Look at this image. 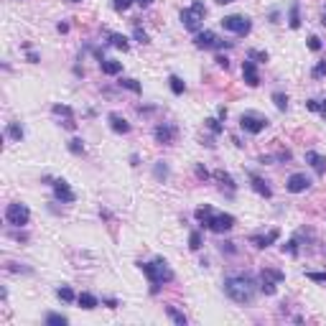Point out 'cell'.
<instances>
[{
  "label": "cell",
  "instance_id": "obj_1",
  "mask_svg": "<svg viewBox=\"0 0 326 326\" xmlns=\"http://www.w3.org/2000/svg\"><path fill=\"white\" fill-rule=\"evenodd\" d=\"M224 293L237 303H252L257 286L250 275H227L224 278Z\"/></svg>",
  "mask_w": 326,
  "mask_h": 326
},
{
  "label": "cell",
  "instance_id": "obj_2",
  "mask_svg": "<svg viewBox=\"0 0 326 326\" xmlns=\"http://www.w3.org/2000/svg\"><path fill=\"white\" fill-rule=\"evenodd\" d=\"M194 217H196V222H201V227H207V230L217 232V234H224V232H230V230L234 227V217H232V214L214 211L209 204L199 207V209L194 211Z\"/></svg>",
  "mask_w": 326,
  "mask_h": 326
},
{
  "label": "cell",
  "instance_id": "obj_3",
  "mask_svg": "<svg viewBox=\"0 0 326 326\" xmlns=\"http://www.w3.org/2000/svg\"><path fill=\"white\" fill-rule=\"evenodd\" d=\"M138 268L145 273V278L151 280V286H153L151 293H158V288L163 283H171L173 280V270H171V265H168L163 257H155L153 263H140Z\"/></svg>",
  "mask_w": 326,
  "mask_h": 326
},
{
  "label": "cell",
  "instance_id": "obj_4",
  "mask_svg": "<svg viewBox=\"0 0 326 326\" xmlns=\"http://www.w3.org/2000/svg\"><path fill=\"white\" fill-rule=\"evenodd\" d=\"M204 16H207L204 3H201V0H194V3H191L189 8L181 10V23H184L186 31L199 33V31H201V23H204Z\"/></svg>",
  "mask_w": 326,
  "mask_h": 326
},
{
  "label": "cell",
  "instance_id": "obj_5",
  "mask_svg": "<svg viewBox=\"0 0 326 326\" xmlns=\"http://www.w3.org/2000/svg\"><path fill=\"white\" fill-rule=\"evenodd\" d=\"M283 280H286V273L283 270H275V268L265 265L263 273H260V290H263L265 296H273L275 293V286L283 283Z\"/></svg>",
  "mask_w": 326,
  "mask_h": 326
},
{
  "label": "cell",
  "instance_id": "obj_6",
  "mask_svg": "<svg viewBox=\"0 0 326 326\" xmlns=\"http://www.w3.org/2000/svg\"><path fill=\"white\" fill-rule=\"evenodd\" d=\"M270 125L268 122V117L263 115H257V112H242V117H240V128L245 133H250V135H260V133Z\"/></svg>",
  "mask_w": 326,
  "mask_h": 326
},
{
  "label": "cell",
  "instance_id": "obj_7",
  "mask_svg": "<svg viewBox=\"0 0 326 326\" xmlns=\"http://www.w3.org/2000/svg\"><path fill=\"white\" fill-rule=\"evenodd\" d=\"M5 219H8V224H13V227H26L28 219H31V211H28L26 204L13 201V204H8V209H5Z\"/></svg>",
  "mask_w": 326,
  "mask_h": 326
},
{
  "label": "cell",
  "instance_id": "obj_8",
  "mask_svg": "<svg viewBox=\"0 0 326 326\" xmlns=\"http://www.w3.org/2000/svg\"><path fill=\"white\" fill-rule=\"evenodd\" d=\"M219 23H222L224 31H232V33H237V36H247L250 28H252V23H250V18H247V16H224Z\"/></svg>",
  "mask_w": 326,
  "mask_h": 326
},
{
  "label": "cell",
  "instance_id": "obj_9",
  "mask_svg": "<svg viewBox=\"0 0 326 326\" xmlns=\"http://www.w3.org/2000/svg\"><path fill=\"white\" fill-rule=\"evenodd\" d=\"M194 46L196 49H230L232 43L230 41H222L217 33H211V31H199L196 38H194Z\"/></svg>",
  "mask_w": 326,
  "mask_h": 326
},
{
  "label": "cell",
  "instance_id": "obj_10",
  "mask_svg": "<svg viewBox=\"0 0 326 326\" xmlns=\"http://www.w3.org/2000/svg\"><path fill=\"white\" fill-rule=\"evenodd\" d=\"M51 186H54V196L59 199V201H64V204H72V201L77 199V194L72 191L69 181H64V178H54Z\"/></svg>",
  "mask_w": 326,
  "mask_h": 326
},
{
  "label": "cell",
  "instance_id": "obj_11",
  "mask_svg": "<svg viewBox=\"0 0 326 326\" xmlns=\"http://www.w3.org/2000/svg\"><path fill=\"white\" fill-rule=\"evenodd\" d=\"M153 135L161 145H171L176 140V135H178V130H176V125H171V122H161V125H155Z\"/></svg>",
  "mask_w": 326,
  "mask_h": 326
},
{
  "label": "cell",
  "instance_id": "obj_12",
  "mask_svg": "<svg viewBox=\"0 0 326 326\" xmlns=\"http://www.w3.org/2000/svg\"><path fill=\"white\" fill-rule=\"evenodd\" d=\"M242 79H245L247 87H257V84H260V74H257L255 59H250V56L242 61Z\"/></svg>",
  "mask_w": 326,
  "mask_h": 326
},
{
  "label": "cell",
  "instance_id": "obj_13",
  "mask_svg": "<svg viewBox=\"0 0 326 326\" xmlns=\"http://www.w3.org/2000/svg\"><path fill=\"white\" fill-rule=\"evenodd\" d=\"M51 112L56 117H64V122L61 125L66 128V130H77V120H74V110L69 107V105H54L51 107Z\"/></svg>",
  "mask_w": 326,
  "mask_h": 326
},
{
  "label": "cell",
  "instance_id": "obj_14",
  "mask_svg": "<svg viewBox=\"0 0 326 326\" xmlns=\"http://www.w3.org/2000/svg\"><path fill=\"white\" fill-rule=\"evenodd\" d=\"M308 186H311V178L306 173H293L286 181V189L290 191V194H301V191H306Z\"/></svg>",
  "mask_w": 326,
  "mask_h": 326
},
{
  "label": "cell",
  "instance_id": "obj_15",
  "mask_svg": "<svg viewBox=\"0 0 326 326\" xmlns=\"http://www.w3.org/2000/svg\"><path fill=\"white\" fill-rule=\"evenodd\" d=\"M278 237H280V232H278V230H270L268 234H250V242H252L255 247H260V250H265V247H270Z\"/></svg>",
  "mask_w": 326,
  "mask_h": 326
},
{
  "label": "cell",
  "instance_id": "obj_16",
  "mask_svg": "<svg viewBox=\"0 0 326 326\" xmlns=\"http://www.w3.org/2000/svg\"><path fill=\"white\" fill-rule=\"evenodd\" d=\"M306 163H311V168L316 171L319 176H324L326 173V158L321 153H316V151H306Z\"/></svg>",
  "mask_w": 326,
  "mask_h": 326
},
{
  "label": "cell",
  "instance_id": "obj_17",
  "mask_svg": "<svg viewBox=\"0 0 326 326\" xmlns=\"http://www.w3.org/2000/svg\"><path fill=\"white\" fill-rule=\"evenodd\" d=\"M107 120H110V128L115 130V133H120V135H125V133H130V122L122 117V115H117V112H110L107 115Z\"/></svg>",
  "mask_w": 326,
  "mask_h": 326
},
{
  "label": "cell",
  "instance_id": "obj_18",
  "mask_svg": "<svg viewBox=\"0 0 326 326\" xmlns=\"http://www.w3.org/2000/svg\"><path fill=\"white\" fill-rule=\"evenodd\" d=\"M247 176H250V181H252V189H255V191H257V194H260V196H265V199H270V196H273V189L268 186V181H265L263 176H257V173H247Z\"/></svg>",
  "mask_w": 326,
  "mask_h": 326
},
{
  "label": "cell",
  "instance_id": "obj_19",
  "mask_svg": "<svg viewBox=\"0 0 326 326\" xmlns=\"http://www.w3.org/2000/svg\"><path fill=\"white\" fill-rule=\"evenodd\" d=\"M99 69H102V74L107 77H115L122 72V61H115V59H102L99 61Z\"/></svg>",
  "mask_w": 326,
  "mask_h": 326
},
{
  "label": "cell",
  "instance_id": "obj_20",
  "mask_svg": "<svg viewBox=\"0 0 326 326\" xmlns=\"http://www.w3.org/2000/svg\"><path fill=\"white\" fill-rule=\"evenodd\" d=\"M77 303L84 308V311H92V308H97L99 306V301H97V296H92V293H79L77 296Z\"/></svg>",
  "mask_w": 326,
  "mask_h": 326
},
{
  "label": "cell",
  "instance_id": "obj_21",
  "mask_svg": "<svg viewBox=\"0 0 326 326\" xmlns=\"http://www.w3.org/2000/svg\"><path fill=\"white\" fill-rule=\"evenodd\" d=\"M288 26L290 28H298L301 26V3H293L288 10Z\"/></svg>",
  "mask_w": 326,
  "mask_h": 326
},
{
  "label": "cell",
  "instance_id": "obj_22",
  "mask_svg": "<svg viewBox=\"0 0 326 326\" xmlns=\"http://www.w3.org/2000/svg\"><path fill=\"white\" fill-rule=\"evenodd\" d=\"M214 178H217L219 184H224V186H227L230 191H234V189H237V184H234V178H232L227 171H222V168H217V171H214Z\"/></svg>",
  "mask_w": 326,
  "mask_h": 326
},
{
  "label": "cell",
  "instance_id": "obj_23",
  "mask_svg": "<svg viewBox=\"0 0 326 326\" xmlns=\"http://www.w3.org/2000/svg\"><path fill=\"white\" fill-rule=\"evenodd\" d=\"M306 110L319 112L321 117H326V99H306Z\"/></svg>",
  "mask_w": 326,
  "mask_h": 326
},
{
  "label": "cell",
  "instance_id": "obj_24",
  "mask_svg": "<svg viewBox=\"0 0 326 326\" xmlns=\"http://www.w3.org/2000/svg\"><path fill=\"white\" fill-rule=\"evenodd\" d=\"M110 46H115V49H122V51H128V49H130V43H128V38L122 36V33H110Z\"/></svg>",
  "mask_w": 326,
  "mask_h": 326
},
{
  "label": "cell",
  "instance_id": "obj_25",
  "mask_svg": "<svg viewBox=\"0 0 326 326\" xmlns=\"http://www.w3.org/2000/svg\"><path fill=\"white\" fill-rule=\"evenodd\" d=\"M168 84H171V92H173V95H184V92H186L184 79H181V77H176V74L168 77Z\"/></svg>",
  "mask_w": 326,
  "mask_h": 326
},
{
  "label": "cell",
  "instance_id": "obj_26",
  "mask_svg": "<svg viewBox=\"0 0 326 326\" xmlns=\"http://www.w3.org/2000/svg\"><path fill=\"white\" fill-rule=\"evenodd\" d=\"M5 133H8V138H13V140H18V143L23 140V128H20L18 122H8V130H5Z\"/></svg>",
  "mask_w": 326,
  "mask_h": 326
},
{
  "label": "cell",
  "instance_id": "obj_27",
  "mask_svg": "<svg viewBox=\"0 0 326 326\" xmlns=\"http://www.w3.org/2000/svg\"><path fill=\"white\" fill-rule=\"evenodd\" d=\"M166 313H168V316H171V319H173L178 326H186V324H189V319H186V316H184V313L178 311V308H173V306H166Z\"/></svg>",
  "mask_w": 326,
  "mask_h": 326
},
{
  "label": "cell",
  "instance_id": "obj_28",
  "mask_svg": "<svg viewBox=\"0 0 326 326\" xmlns=\"http://www.w3.org/2000/svg\"><path fill=\"white\" fill-rule=\"evenodd\" d=\"M56 296H59L64 303H72V301H77V296H74V290L69 288V286H61V288H56Z\"/></svg>",
  "mask_w": 326,
  "mask_h": 326
},
{
  "label": "cell",
  "instance_id": "obj_29",
  "mask_svg": "<svg viewBox=\"0 0 326 326\" xmlns=\"http://www.w3.org/2000/svg\"><path fill=\"white\" fill-rule=\"evenodd\" d=\"M117 84H120L122 89H130V92H135V95H140V92H143L140 82H135V79H120Z\"/></svg>",
  "mask_w": 326,
  "mask_h": 326
},
{
  "label": "cell",
  "instance_id": "obj_30",
  "mask_svg": "<svg viewBox=\"0 0 326 326\" xmlns=\"http://www.w3.org/2000/svg\"><path fill=\"white\" fill-rule=\"evenodd\" d=\"M273 102H275V107H278L280 112H286V110H288V95H283V92H273Z\"/></svg>",
  "mask_w": 326,
  "mask_h": 326
},
{
  "label": "cell",
  "instance_id": "obj_31",
  "mask_svg": "<svg viewBox=\"0 0 326 326\" xmlns=\"http://www.w3.org/2000/svg\"><path fill=\"white\" fill-rule=\"evenodd\" d=\"M46 324H49V326H66V324H69V319L61 316V313H49V316H46Z\"/></svg>",
  "mask_w": 326,
  "mask_h": 326
},
{
  "label": "cell",
  "instance_id": "obj_32",
  "mask_svg": "<svg viewBox=\"0 0 326 326\" xmlns=\"http://www.w3.org/2000/svg\"><path fill=\"white\" fill-rule=\"evenodd\" d=\"M207 122V128L211 130V133H214V135H222V133H224V125H222V122L219 120H214V117H209V120H204Z\"/></svg>",
  "mask_w": 326,
  "mask_h": 326
},
{
  "label": "cell",
  "instance_id": "obj_33",
  "mask_svg": "<svg viewBox=\"0 0 326 326\" xmlns=\"http://www.w3.org/2000/svg\"><path fill=\"white\" fill-rule=\"evenodd\" d=\"M153 171H155V178H158V181H166V178H168V166H166L163 161H158V163H155V168H153Z\"/></svg>",
  "mask_w": 326,
  "mask_h": 326
},
{
  "label": "cell",
  "instance_id": "obj_34",
  "mask_svg": "<svg viewBox=\"0 0 326 326\" xmlns=\"http://www.w3.org/2000/svg\"><path fill=\"white\" fill-rule=\"evenodd\" d=\"M69 151H72L74 155H82V153H84V140L72 138V140H69Z\"/></svg>",
  "mask_w": 326,
  "mask_h": 326
},
{
  "label": "cell",
  "instance_id": "obj_35",
  "mask_svg": "<svg viewBox=\"0 0 326 326\" xmlns=\"http://www.w3.org/2000/svg\"><path fill=\"white\" fill-rule=\"evenodd\" d=\"M283 252H288V255H298V237H290L286 245H283Z\"/></svg>",
  "mask_w": 326,
  "mask_h": 326
},
{
  "label": "cell",
  "instance_id": "obj_36",
  "mask_svg": "<svg viewBox=\"0 0 326 326\" xmlns=\"http://www.w3.org/2000/svg\"><path fill=\"white\" fill-rule=\"evenodd\" d=\"M189 247H191L194 252L201 250V234H199V232H191V234H189Z\"/></svg>",
  "mask_w": 326,
  "mask_h": 326
},
{
  "label": "cell",
  "instance_id": "obj_37",
  "mask_svg": "<svg viewBox=\"0 0 326 326\" xmlns=\"http://www.w3.org/2000/svg\"><path fill=\"white\" fill-rule=\"evenodd\" d=\"M133 36H135V41H138V43H148V41H151V38H148V33H145L138 23H135V28H133Z\"/></svg>",
  "mask_w": 326,
  "mask_h": 326
},
{
  "label": "cell",
  "instance_id": "obj_38",
  "mask_svg": "<svg viewBox=\"0 0 326 326\" xmlns=\"http://www.w3.org/2000/svg\"><path fill=\"white\" fill-rule=\"evenodd\" d=\"M311 77H313V79H321V77H326V61H319L316 66H313Z\"/></svg>",
  "mask_w": 326,
  "mask_h": 326
},
{
  "label": "cell",
  "instance_id": "obj_39",
  "mask_svg": "<svg viewBox=\"0 0 326 326\" xmlns=\"http://www.w3.org/2000/svg\"><path fill=\"white\" fill-rule=\"evenodd\" d=\"M130 5H133V0H112V8H115L117 13H125Z\"/></svg>",
  "mask_w": 326,
  "mask_h": 326
},
{
  "label": "cell",
  "instance_id": "obj_40",
  "mask_svg": "<svg viewBox=\"0 0 326 326\" xmlns=\"http://www.w3.org/2000/svg\"><path fill=\"white\" fill-rule=\"evenodd\" d=\"M194 171H196V178H199V181H207V178H209V171H207V168L201 166V163H196Z\"/></svg>",
  "mask_w": 326,
  "mask_h": 326
},
{
  "label": "cell",
  "instance_id": "obj_41",
  "mask_svg": "<svg viewBox=\"0 0 326 326\" xmlns=\"http://www.w3.org/2000/svg\"><path fill=\"white\" fill-rule=\"evenodd\" d=\"M308 49L311 51H321V38L319 36H308Z\"/></svg>",
  "mask_w": 326,
  "mask_h": 326
},
{
  "label": "cell",
  "instance_id": "obj_42",
  "mask_svg": "<svg viewBox=\"0 0 326 326\" xmlns=\"http://www.w3.org/2000/svg\"><path fill=\"white\" fill-rule=\"evenodd\" d=\"M217 66H219V69H230V59H227V56H224V54H217Z\"/></svg>",
  "mask_w": 326,
  "mask_h": 326
},
{
  "label": "cell",
  "instance_id": "obj_43",
  "mask_svg": "<svg viewBox=\"0 0 326 326\" xmlns=\"http://www.w3.org/2000/svg\"><path fill=\"white\" fill-rule=\"evenodd\" d=\"M219 250H222V252H227V255H234V252H237V247H234V242H222V245H219Z\"/></svg>",
  "mask_w": 326,
  "mask_h": 326
},
{
  "label": "cell",
  "instance_id": "obj_44",
  "mask_svg": "<svg viewBox=\"0 0 326 326\" xmlns=\"http://www.w3.org/2000/svg\"><path fill=\"white\" fill-rule=\"evenodd\" d=\"M308 280H316V283H326V273H306Z\"/></svg>",
  "mask_w": 326,
  "mask_h": 326
},
{
  "label": "cell",
  "instance_id": "obj_45",
  "mask_svg": "<svg viewBox=\"0 0 326 326\" xmlns=\"http://www.w3.org/2000/svg\"><path fill=\"white\" fill-rule=\"evenodd\" d=\"M247 56H250V59H260V61H268V51H250V54H247Z\"/></svg>",
  "mask_w": 326,
  "mask_h": 326
},
{
  "label": "cell",
  "instance_id": "obj_46",
  "mask_svg": "<svg viewBox=\"0 0 326 326\" xmlns=\"http://www.w3.org/2000/svg\"><path fill=\"white\" fill-rule=\"evenodd\" d=\"M26 51H28V61H31V64H38V61H41V56H38L36 51H31V49H26Z\"/></svg>",
  "mask_w": 326,
  "mask_h": 326
},
{
  "label": "cell",
  "instance_id": "obj_47",
  "mask_svg": "<svg viewBox=\"0 0 326 326\" xmlns=\"http://www.w3.org/2000/svg\"><path fill=\"white\" fill-rule=\"evenodd\" d=\"M56 31H59V33H66V31H69V23H59V26H56Z\"/></svg>",
  "mask_w": 326,
  "mask_h": 326
},
{
  "label": "cell",
  "instance_id": "obj_48",
  "mask_svg": "<svg viewBox=\"0 0 326 326\" xmlns=\"http://www.w3.org/2000/svg\"><path fill=\"white\" fill-rule=\"evenodd\" d=\"M105 303H107V308H117V301L115 298H107Z\"/></svg>",
  "mask_w": 326,
  "mask_h": 326
},
{
  "label": "cell",
  "instance_id": "obj_49",
  "mask_svg": "<svg viewBox=\"0 0 326 326\" xmlns=\"http://www.w3.org/2000/svg\"><path fill=\"white\" fill-rule=\"evenodd\" d=\"M133 3H138V5H143V8H148V5L153 3V0H133Z\"/></svg>",
  "mask_w": 326,
  "mask_h": 326
},
{
  "label": "cell",
  "instance_id": "obj_50",
  "mask_svg": "<svg viewBox=\"0 0 326 326\" xmlns=\"http://www.w3.org/2000/svg\"><path fill=\"white\" fill-rule=\"evenodd\" d=\"M219 120H227V107H219Z\"/></svg>",
  "mask_w": 326,
  "mask_h": 326
},
{
  "label": "cell",
  "instance_id": "obj_51",
  "mask_svg": "<svg viewBox=\"0 0 326 326\" xmlns=\"http://www.w3.org/2000/svg\"><path fill=\"white\" fill-rule=\"evenodd\" d=\"M138 163H140V158H138L135 153H133V155H130V166H138Z\"/></svg>",
  "mask_w": 326,
  "mask_h": 326
},
{
  "label": "cell",
  "instance_id": "obj_52",
  "mask_svg": "<svg viewBox=\"0 0 326 326\" xmlns=\"http://www.w3.org/2000/svg\"><path fill=\"white\" fill-rule=\"evenodd\" d=\"M217 3H219V5H227V3H232V0H217Z\"/></svg>",
  "mask_w": 326,
  "mask_h": 326
},
{
  "label": "cell",
  "instance_id": "obj_53",
  "mask_svg": "<svg viewBox=\"0 0 326 326\" xmlns=\"http://www.w3.org/2000/svg\"><path fill=\"white\" fill-rule=\"evenodd\" d=\"M321 23H324V26H326V13H324V20H321Z\"/></svg>",
  "mask_w": 326,
  "mask_h": 326
},
{
  "label": "cell",
  "instance_id": "obj_54",
  "mask_svg": "<svg viewBox=\"0 0 326 326\" xmlns=\"http://www.w3.org/2000/svg\"><path fill=\"white\" fill-rule=\"evenodd\" d=\"M69 3H79V0H69Z\"/></svg>",
  "mask_w": 326,
  "mask_h": 326
}]
</instances>
